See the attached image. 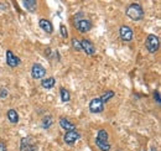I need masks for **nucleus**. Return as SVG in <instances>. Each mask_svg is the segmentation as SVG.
I'll return each mask as SVG.
<instances>
[{
  "instance_id": "obj_1",
  "label": "nucleus",
  "mask_w": 161,
  "mask_h": 151,
  "mask_svg": "<svg viewBox=\"0 0 161 151\" xmlns=\"http://www.w3.org/2000/svg\"><path fill=\"white\" fill-rule=\"evenodd\" d=\"M73 21H75V27H76L80 32H82V34L88 32V31L93 27L92 21L89 19H87L83 13H77V14H75Z\"/></svg>"
},
{
  "instance_id": "obj_2",
  "label": "nucleus",
  "mask_w": 161,
  "mask_h": 151,
  "mask_svg": "<svg viewBox=\"0 0 161 151\" xmlns=\"http://www.w3.org/2000/svg\"><path fill=\"white\" fill-rule=\"evenodd\" d=\"M125 14L133 21H139L144 18V10H142L140 4H138V3H133V4L128 5V8L125 10Z\"/></svg>"
},
{
  "instance_id": "obj_3",
  "label": "nucleus",
  "mask_w": 161,
  "mask_h": 151,
  "mask_svg": "<svg viewBox=\"0 0 161 151\" xmlns=\"http://www.w3.org/2000/svg\"><path fill=\"white\" fill-rule=\"evenodd\" d=\"M145 46L147 48V51L150 53H155L159 48H160V40L156 35H149L146 37V41H145Z\"/></svg>"
},
{
  "instance_id": "obj_4",
  "label": "nucleus",
  "mask_w": 161,
  "mask_h": 151,
  "mask_svg": "<svg viewBox=\"0 0 161 151\" xmlns=\"http://www.w3.org/2000/svg\"><path fill=\"white\" fill-rule=\"evenodd\" d=\"M103 110H104V103L101 100V98H94L89 102V112L91 113H102Z\"/></svg>"
},
{
  "instance_id": "obj_5",
  "label": "nucleus",
  "mask_w": 161,
  "mask_h": 151,
  "mask_svg": "<svg viewBox=\"0 0 161 151\" xmlns=\"http://www.w3.org/2000/svg\"><path fill=\"white\" fill-rule=\"evenodd\" d=\"M31 76L35 79H43V77L46 76V68L40 63H35L31 68Z\"/></svg>"
},
{
  "instance_id": "obj_6",
  "label": "nucleus",
  "mask_w": 161,
  "mask_h": 151,
  "mask_svg": "<svg viewBox=\"0 0 161 151\" xmlns=\"http://www.w3.org/2000/svg\"><path fill=\"white\" fill-rule=\"evenodd\" d=\"M80 47H82V50L86 52V55H88V56H92V55L96 53V46L93 45L92 41H89V40H87V38H83V40L80 41Z\"/></svg>"
},
{
  "instance_id": "obj_7",
  "label": "nucleus",
  "mask_w": 161,
  "mask_h": 151,
  "mask_svg": "<svg viewBox=\"0 0 161 151\" xmlns=\"http://www.w3.org/2000/svg\"><path fill=\"white\" fill-rule=\"evenodd\" d=\"M21 151H37V145L31 141L30 137H22L20 141Z\"/></svg>"
},
{
  "instance_id": "obj_8",
  "label": "nucleus",
  "mask_w": 161,
  "mask_h": 151,
  "mask_svg": "<svg viewBox=\"0 0 161 151\" xmlns=\"http://www.w3.org/2000/svg\"><path fill=\"white\" fill-rule=\"evenodd\" d=\"M80 139V134L77 130H72V131H66L64 136H63V140L67 145H73L77 140Z\"/></svg>"
},
{
  "instance_id": "obj_9",
  "label": "nucleus",
  "mask_w": 161,
  "mask_h": 151,
  "mask_svg": "<svg viewBox=\"0 0 161 151\" xmlns=\"http://www.w3.org/2000/svg\"><path fill=\"white\" fill-rule=\"evenodd\" d=\"M119 35L123 41H131L133 37H134V34H133V30L128 26V25H123L119 29Z\"/></svg>"
},
{
  "instance_id": "obj_10",
  "label": "nucleus",
  "mask_w": 161,
  "mask_h": 151,
  "mask_svg": "<svg viewBox=\"0 0 161 151\" xmlns=\"http://www.w3.org/2000/svg\"><path fill=\"white\" fill-rule=\"evenodd\" d=\"M6 63H8L9 67L14 68V67H18V66L20 64L21 61L19 57L15 56V55L13 53V51L8 50V51H6Z\"/></svg>"
},
{
  "instance_id": "obj_11",
  "label": "nucleus",
  "mask_w": 161,
  "mask_h": 151,
  "mask_svg": "<svg viewBox=\"0 0 161 151\" xmlns=\"http://www.w3.org/2000/svg\"><path fill=\"white\" fill-rule=\"evenodd\" d=\"M39 25L40 27L46 32V34H52L53 32V26H52V22L47 19H41L39 21Z\"/></svg>"
},
{
  "instance_id": "obj_12",
  "label": "nucleus",
  "mask_w": 161,
  "mask_h": 151,
  "mask_svg": "<svg viewBox=\"0 0 161 151\" xmlns=\"http://www.w3.org/2000/svg\"><path fill=\"white\" fill-rule=\"evenodd\" d=\"M60 125H61V128L64 129L66 131H72V130H75V128H76V125H75L72 121H69L67 118H61Z\"/></svg>"
},
{
  "instance_id": "obj_13",
  "label": "nucleus",
  "mask_w": 161,
  "mask_h": 151,
  "mask_svg": "<svg viewBox=\"0 0 161 151\" xmlns=\"http://www.w3.org/2000/svg\"><path fill=\"white\" fill-rule=\"evenodd\" d=\"M41 86L45 88V89H51L56 86V79L53 77H48V78H43L41 81Z\"/></svg>"
},
{
  "instance_id": "obj_14",
  "label": "nucleus",
  "mask_w": 161,
  "mask_h": 151,
  "mask_svg": "<svg viewBox=\"0 0 161 151\" xmlns=\"http://www.w3.org/2000/svg\"><path fill=\"white\" fill-rule=\"evenodd\" d=\"M22 4H24V8L30 13H35L37 9V1L35 0H25L22 1Z\"/></svg>"
},
{
  "instance_id": "obj_15",
  "label": "nucleus",
  "mask_w": 161,
  "mask_h": 151,
  "mask_svg": "<svg viewBox=\"0 0 161 151\" xmlns=\"http://www.w3.org/2000/svg\"><path fill=\"white\" fill-rule=\"evenodd\" d=\"M6 116H8L9 121L13 123V124H16V123L19 121V114H18V112H16L15 109H10V110L6 113Z\"/></svg>"
},
{
  "instance_id": "obj_16",
  "label": "nucleus",
  "mask_w": 161,
  "mask_h": 151,
  "mask_svg": "<svg viewBox=\"0 0 161 151\" xmlns=\"http://www.w3.org/2000/svg\"><path fill=\"white\" fill-rule=\"evenodd\" d=\"M52 124H53V119H52L51 115H46V116L42 119V123H41V125H42L43 129H50Z\"/></svg>"
},
{
  "instance_id": "obj_17",
  "label": "nucleus",
  "mask_w": 161,
  "mask_h": 151,
  "mask_svg": "<svg viewBox=\"0 0 161 151\" xmlns=\"http://www.w3.org/2000/svg\"><path fill=\"white\" fill-rule=\"evenodd\" d=\"M108 132L105 131L104 129H99L98 131H97V137H96V140L97 141H108Z\"/></svg>"
},
{
  "instance_id": "obj_18",
  "label": "nucleus",
  "mask_w": 161,
  "mask_h": 151,
  "mask_svg": "<svg viewBox=\"0 0 161 151\" xmlns=\"http://www.w3.org/2000/svg\"><path fill=\"white\" fill-rule=\"evenodd\" d=\"M96 145L98 146V149L101 151H109L110 148H112L108 141H97V140H96Z\"/></svg>"
},
{
  "instance_id": "obj_19",
  "label": "nucleus",
  "mask_w": 161,
  "mask_h": 151,
  "mask_svg": "<svg viewBox=\"0 0 161 151\" xmlns=\"http://www.w3.org/2000/svg\"><path fill=\"white\" fill-rule=\"evenodd\" d=\"M60 94H61V100H62L63 103L69 102V99H71V94H69V92H68L66 88H61Z\"/></svg>"
},
{
  "instance_id": "obj_20",
  "label": "nucleus",
  "mask_w": 161,
  "mask_h": 151,
  "mask_svg": "<svg viewBox=\"0 0 161 151\" xmlns=\"http://www.w3.org/2000/svg\"><path fill=\"white\" fill-rule=\"evenodd\" d=\"M114 95H115V93H114L113 91H107V92H105V93H103V95L101 97V100L105 104V103H107L109 99H112Z\"/></svg>"
},
{
  "instance_id": "obj_21",
  "label": "nucleus",
  "mask_w": 161,
  "mask_h": 151,
  "mask_svg": "<svg viewBox=\"0 0 161 151\" xmlns=\"http://www.w3.org/2000/svg\"><path fill=\"white\" fill-rule=\"evenodd\" d=\"M72 46L76 51H82V47H80V41H78L77 38H72Z\"/></svg>"
},
{
  "instance_id": "obj_22",
  "label": "nucleus",
  "mask_w": 161,
  "mask_h": 151,
  "mask_svg": "<svg viewBox=\"0 0 161 151\" xmlns=\"http://www.w3.org/2000/svg\"><path fill=\"white\" fill-rule=\"evenodd\" d=\"M60 32H61V35H62V37L66 38L68 36V32H67V29H66L64 25H60Z\"/></svg>"
},
{
  "instance_id": "obj_23",
  "label": "nucleus",
  "mask_w": 161,
  "mask_h": 151,
  "mask_svg": "<svg viewBox=\"0 0 161 151\" xmlns=\"http://www.w3.org/2000/svg\"><path fill=\"white\" fill-rule=\"evenodd\" d=\"M154 99L156 100L158 105H160V104H161V99H160V93H159V91H155V92H154Z\"/></svg>"
},
{
  "instance_id": "obj_24",
  "label": "nucleus",
  "mask_w": 161,
  "mask_h": 151,
  "mask_svg": "<svg viewBox=\"0 0 161 151\" xmlns=\"http://www.w3.org/2000/svg\"><path fill=\"white\" fill-rule=\"evenodd\" d=\"M6 97H8V91H6V88H5V87L0 88V98H6Z\"/></svg>"
},
{
  "instance_id": "obj_25",
  "label": "nucleus",
  "mask_w": 161,
  "mask_h": 151,
  "mask_svg": "<svg viewBox=\"0 0 161 151\" xmlns=\"http://www.w3.org/2000/svg\"><path fill=\"white\" fill-rule=\"evenodd\" d=\"M0 151H6V146H5V144H4V143H1V141H0Z\"/></svg>"
},
{
  "instance_id": "obj_26",
  "label": "nucleus",
  "mask_w": 161,
  "mask_h": 151,
  "mask_svg": "<svg viewBox=\"0 0 161 151\" xmlns=\"http://www.w3.org/2000/svg\"><path fill=\"white\" fill-rule=\"evenodd\" d=\"M151 151H156V149H155V148L153 146V148H151Z\"/></svg>"
},
{
  "instance_id": "obj_27",
  "label": "nucleus",
  "mask_w": 161,
  "mask_h": 151,
  "mask_svg": "<svg viewBox=\"0 0 161 151\" xmlns=\"http://www.w3.org/2000/svg\"><path fill=\"white\" fill-rule=\"evenodd\" d=\"M118 151H121V150H118Z\"/></svg>"
}]
</instances>
